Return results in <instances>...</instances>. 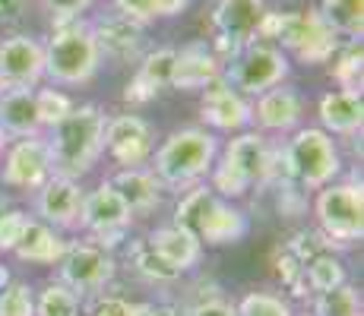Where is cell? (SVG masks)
<instances>
[{"instance_id":"obj_1","label":"cell","mask_w":364,"mask_h":316,"mask_svg":"<svg viewBox=\"0 0 364 316\" xmlns=\"http://www.w3.org/2000/svg\"><path fill=\"white\" fill-rule=\"evenodd\" d=\"M105 124H108V114L99 104H80L60 124H54L45 136L54 174L73 180L86 178L105 156Z\"/></svg>"},{"instance_id":"obj_2","label":"cell","mask_w":364,"mask_h":316,"mask_svg":"<svg viewBox=\"0 0 364 316\" xmlns=\"http://www.w3.org/2000/svg\"><path fill=\"white\" fill-rule=\"evenodd\" d=\"M219 158V136L206 126H184L152 152L149 171L162 190H191L203 184Z\"/></svg>"},{"instance_id":"obj_3","label":"cell","mask_w":364,"mask_h":316,"mask_svg":"<svg viewBox=\"0 0 364 316\" xmlns=\"http://www.w3.org/2000/svg\"><path fill=\"white\" fill-rule=\"evenodd\" d=\"M174 222L191 228L203 247H232V244H241L250 231L247 212L215 196L209 184L184 190L174 209Z\"/></svg>"},{"instance_id":"obj_4","label":"cell","mask_w":364,"mask_h":316,"mask_svg":"<svg viewBox=\"0 0 364 316\" xmlns=\"http://www.w3.org/2000/svg\"><path fill=\"white\" fill-rule=\"evenodd\" d=\"M257 41H269V45L295 54L301 63H326L339 51V38L326 29L317 10H266L260 29H257Z\"/></svg>"},{"instance_id":"obj_5","label":"cell","mask_w":364,"mask_h":316,"mask_svg":"<svg viewBox=\"0 0 364 316\" xmlns=\"http://www.w3.org/2000/svg\"><path fill=\"white\" fill-rule=\"evenodd\" d=\"M41 48H45V80H51L54 86H86L102 67L99 45L89 32V23L82 19L58 23L54 35Z\"/></svg>"},{"instance_id":"obj_6","label":"cell","mask_w":364,"mask_h":316,"mask_svg":"<svg viewBox=\"0 0 364 316\" xmlns=\"http://www.w3.org/2000/svg\"><path fill=\"white\" fill-rule=\"evenodd\" d=\"M314 215L330 247H352L364 237V190L358 178L333 180L317 190Z\"/></svg>"},{"instance_id":"obj_7","label":"cell","mask_w":364,"mask_h":316,"mask_svg":"<svg viewBox=\"0 0 364 316\" xmlns=\"http://www.w3.org/2000/svg\"><path fill=\"white\" fill-rule=\"evenodd\" d=\"M282 149L291 168V180L301 190H320L333 184L342 171L339 146L320 126H298Z\"/></svg>"},{"instance_id":"obj_8","label":"cell","mask_w":364,"mask_h":316,"mask_svg":"<svg viewBox=\"0 0 364 316\" xmlns=\"http://www.w3.org/2000/svg\"><path fill=\"white\" fill-rule=\"evenodd\" d=\"M289 73H291L289 54H285L282 48L269 45V41H250L232 60L222 63V80H225L235 92H241L244 98L263 95L266 89L289 80Z\"/></svg>"},{"instance_id":"obj_9","label":"cell","mask_w":364,"mask_h":316,"mask_svg":"<svg viewBox=\"0 0 364 316\" xmlns=\"http://www.w3.org/2000/svg\"><path fill=\"white\" fill-rule=\"evenodd\" d=\"M130 222H133L130 209L124 206L117 190L105 180V184H99L82 196V209H80V219H76V228L86 231V241H92L95 247L114 250L117 244L127 241Z\"/></svg>"},{"instance_id":"obj_10","label":"cell","mask_w":364,"mask_h":316,"mask_svg":"<svg viewBox=\"0 0 364 316\" xmlns=\"http://www.w3.org/2000/svg\"><path fill=\"white\" fill-rule=\"evenodd\" d=\"M114 272L117 263L111 250L95 247L92 241H73L67 244L64 256L58 263V282L67 285L76 298H86V294H102V288L111 285Z\"/></svg>"},{"instance_id":"obj_11","label":"cell","mask_w":364,"mask_h":316,"mask_svg":"<svg viewBox=\"0 0 364 316\" xmlns=\"http://www.w3.org/2000/svg\"><path fill=\"white\" fill-rule=\"evenodd\" d=\"M266 4L263 0H219L213 10V54L219 58V63L232 60L244 45L257 41V29L263 23Z\"/></svg>"},{"instance_id":"obj_12","label":"cell","mask_w":364,"mask_h":316,"mask_svg":"<svg viewBox=\"0 0 364 316\" xmlns=\"http://www.w3.org/2000/svg\"><path fill=\"white\" fill-rule=\"evenodd\" d=\"M54 174L51 149H48L45 136H26L16 139L13 146L4 149V168H0V180L13 190L35 193L48 178Z\"/></svg>"},{"instance_id":"obj_13","label":"cell","mask_w":364,"mask_h":316,"mask_svg":"<svg viewBox=\"0 0 364 316\" xmlns=\"http://www.w3.org/2000/svg\"><path fill=\"white\" fill-rule=\"evenodd\" d=\"M105 152L121 168H146L156 152V130L139 114H117L105 124Z\"/></svg>"},{"instance_id":"obj_14","label":"cell","mask_w":364,"mask_h":316,"mask_svg":"<svg viewBox=\"0 0 364 316\" xmlns=\"http://www.w3.org/2000/svg\"><path fill=\"white\" fill-rule=\"evenodd\" d=\"M89 32H92L95 45H99L102 60L108 58L114 63H139V58L146 54V26L117 10L92 19Z\"/></svg>"},{"instance_id":"obj_15","label":"cell","mask_w":364,"mask_h":316,"mask_svg":"<svg viewBox=\"0 0 364 316\" xmlns=\"http://www.w3.org/2000/svg\"><path fill=\"white\" fill-rule=\"evenodd\" d=\"M45 80V48L26 32L0 38V86L35 89Z\"/></svg>"},{"instance_id":"obj_16","label":"cell","mask_w":364,"mask_h":316,"mask_svg":"<svg viewBox=\"0 0 364 316\" xmlns=\"http://www.w3.org/2000/svg\"><path fill=\"white\" fill-rule=\"evenodd\" d=\"M301 117H304V98L291 82H279V86L266 89L250 104V124H257L263 133H279V136L295 133L301 126Z\"/></svg>"},{"instance_id":"obj_17","label":"cell","mask_w":364,"mask_h":316,"mask_svg":"<svg viewBox=\"0 0 364 316\" xmlns=\"http://www.w3.org/2000/svg\"><path fill=\"white\" fill-rule=\"evenodd\" d=\"M272 152L276 146L266 139V133L260 130H241L235 139H228L225 149H219V161L228 165L232 171H237L250 187H266L269 180V168H272Z\"/></svg>"},{"instance_id":"obj_18","label":"cell","mask_w":364,"mask_h":316,"mask_svg":"<svg viewBox=\"0 0 364 316\" xmlns=\"http://www.w3.org/2000/svg\"><path fill=\"white\" fill-rule=\"evenodd\" d=\"M82 196H86V190L80 187V180L51 174L45 184L35 190V215H38V222L51 224V228H58V231L76 228V219H80V209H82Z\"/></svg>"},{"instance_id":"obj_19","label":"cell","mask_w":364,"mask_h":316,"mask_svg":"<svg viewBox=\"0 0 364 316\" xmlns=\"http://www.w3.org/2000/svg\"><path fill=\"white\" fill-rule=\"evenodd\" d=\"M200 117L206 126L222 133H241L250 126V102L241 92H235L225 80H215L203 89Z\"/></svg>"},{"instance_id":"obj_20","label":"cell","mask_w":364,"mask_h":316,"mask_svg":"<svg viewBox=\"0 0 364 316\" xmlns=\"http://www.w3.org/2000/svg\"><path fill=\"white\" fill-rule=\"evenodd\" d=\"M222 76V63L213 54V48L206 41L197 45H187L178 51L174 58V70H171V86L178 92H203L209 82H215Z\"/></svg>"},{"instance_id":"obj_21","label":"cell","mask_w":364,"mask_h":316,"mask_svg":"<svg viewBox=\"0 0 364 316\" xmlns=\"http://www.w3.org/2000/svg\"><path fill=\"white\" fill-rule=\"evenodd\" d=\"M174 58L178 51L174 48H156V51H146L136 63V76L127 82V98L130 104H146L152 102L162 89L171 86V70H174Z\"/></svg>"},{"instance_id":"obj_22","label":"cell","mask_w":364,"mask_h":316,"mask_svg":"<svg viewBox=\"0 0 364 316\" xmlns=\"http://www.w3.org/2000/svg\"><path fill=\"white\" fill-rule=\"evenodd\" d=\"M149 247L159 253V256L165 259L168 266H171L178 276H184V272H191L193 266H200L203 259V244L200 237L193 234L191 228H184V224L171 222V224H162V228H156L149 237Z\"/></svg>"},{"instance_id":"obj_23","label":"cell","mask_w":364,"mask_h":316,"mask_svg":"<svg viewBox=\"0 0 364 316\" xmlns=\"http://www.w3.org/2000/svg\"><path fill=\"white\" fill-rule=\"evenodd\" d=\"M317 117H320V130L330 136H358L361 124H364V102L361 92H326L317 102Z\"/></svg>"},{"instance_id":"obj_24","label":"cell","mask_w":364,"mask_h":316,"mask_svg":"<svg viewBox=\"0 0 364 316\" xmlns=\"http://www.w3.org/2000/svg\"><path fill=\"white\" fill-rule=\"evenodd\" d=\"M0 130L10 139L41 136L38 111H35V89H23V86L0 89Z\"/></svg>"},{"instance_id":"obj_25","label":"cell","mask_w":364,"mask_h":316,"mask_svg":"<svg viewBox=\"0 0 364 316\" xmlns=\"http://www.w3.org/2000/svg\"><path fill=\"white\" fill-rule=\"evenodd\" d=\"M108 184L117 190V196L130 209L133 219L156 212L159 202H162V184L156 180V174L149 168H121Z\"/></svg>"},{"instance_id":"obj_26","label":"cell","mask_w":364,"mask_h":316,"mask_svg":"<svg viewBox=\"0 0 364 316\" xmlns=\"http://www.w3.org/2000/svg\"><path fill=\"white\" fill-rule=\"evenodd\" d=\"M67 237L60 234L58 228H51V224L38 222V219H29L23 228V234H19L16 247V259H23V263H35V266H58L60 256H64L67 250Z\"/></svg>"},{"instance_id":"obj_27","label":"cell","mask_w":364,"mask_h":316,"mask_svg":"<svg viewBox=\"0 0 364 316\" xmlns=\"http://www.w3.org/2000/svg\"><path fill=\"white\" fill-rule=\"evenodd\" d=\"M317 16L326 23L336 38L361 41L364 35V0H323L317 6Z\"/></svg>"},{"instance_id":"obj_28","label":"cell","mask_w":364,"mask_h":316,"mask_svg":"<svg viewBox=\"0 0 364 316\" xmlns=\"http://www.w3.org/2000/svg\"><path fill=\"white\" fill-rule=\"evenodd\" d=\"M348 282V272H346V263L336 256L333 250H323L317 253L314 259L304 263V285L311 288L307 294H320V291H333V288L346 285Z\"/></svg>"},{"instance_id":"obj_29","label":"cell","mask_w":364,"mask_h":316,"mask_svg":"<svg viewBox=\"0 0 364 316\" xmlns=\"http://www.w3.org/2000/svg\"><path fill=\"white\" fill-rule=\"evenodd\" d=\"M127 259H130L133 272H136L139 278H146V282H152V285H168V282H178V278H181L178 272H174L171 266H168L165 259L149 247V241H146V237H139V241H130Z\"/></svg>"},{"instance_id":"obj_30","label":"cell","mask_w":364,"mask_h":316,"mask_svg":"<svg viewBox=\"0 0 364 316\" xmlns=\"http://www.w3.org/2000/svg\"><path fill=\"white\" fill-rule=\"evenodd\" d=\"M314 316H361V294L355 285H339L333 291L314 294Z\"/></svg>"},{"instance_id":"obj_31","label":"cell","mask_w":364,"mask_h":316,"mask_svg":"<svg viewBox=\"0 0 364 316\" xmlns=\"http://www.w3.org/2000/svg\"><path fill=\"white\" fill-rule=\"evenodd\" d=\"M82 304L67 285L48 282L35 298V316H80Z\"/></svg>"},{"instance_id":"obj_32","label":"cell","mask_w":364,"mask_h":316,"mask_svg":"<svg viewBox=\"0 0 364 316\" xmlns=\"http://www.w3.org/2000/svg\"><path fill=\"white\" fill-rule=\"evenodd\" d=\"M361 70H364V54L361 41H348L346 48L336 51L333 63V80L342 92H361Z\"/></svg>"},{"instance_id":"obj_33","label":"cell","mask_w":364,"mask_h":316,"mask_svg":"<svg viewBox=\"0 0 364 316\" xmlns=\"http://www.w3.org/2000/svg\"><path fill=\"white\" fill-rule=\"evenodd\" d=\"M73 108L76 104L70 102V95L60 92V89H35V111H38L41 130H51V126L64 121Z\"/></svg>"},{"instance_id":"obj_34","label":"cell","mask_w":364,"mask_h":316,"mask_svg":"<svg viewBox=\"0 0 364 316\" xmlns=\"http://www.w3.org/2000/svg\"><path fill=\"white\" fill-rule=\"evenodd\" d=\"M237 316H295L291 304L279 294L269 291H250L241 298V304H235Z\"/></svg>"},{"instance_id":"obj_35","label":"cell","mask_w":364,"mask_h":316,"mask_svg":"<svg viewBox=\"0 0 364 316\" xmlns=\"http://www.w3.org/2000/svg\"><path fill=\"white\" fill-rule=\"evenodd\" d=\"M0 316H35V294L26 282H10L0 291Z\"/></svg>"},{"instance_id":"obj_36","label":"cell","mask_w":364,"mask_h":316,"mask_svg":"<svg viewBox=\"0 0 364 316\" xmlns=\"http://www.w3.org/2000/svg\"><path fill=\"white\" fill-rule=\"evenodd\" d=\"M139 304L117 298V294H95L92 304L86 307V316H136Z\"/></svg>"},{"instance_id":"obj_37","label":"cell","mask_w":364,"mask_h":316,"mask_svg":"<svg viewBox=\"0 0 364 316\" xmlns=\"http://www.w3.org/2000/svg\"><path fill=\"white\" fill-rule=\"evenodd\" d=\"M26 222H29V215L19 212V209H6V212L0 215V253H13Z\"/></svg>"},{"instance_id":"obj_38","label":"cell","mask_w":364,"mask_h":316,"mask_svg":"<svg viewBox=\"0 0 364 316\" xmlns=\"http://www.w3.org/2000/svg\"><path fill=\"white\" fill-rule=\"evenodd\" d=\"M92 4H95V0H41V6L51 13L54 26H58V23H70V19H80Z\"/></svg>"},{"instance_id":"obj_39","label":"cell","mask_w":364,"mask_h":316,"mask_svg":"<svg viewBox=\"0 0 364 316\" xmlns=\"http://www.w3.org/2000/svg\"><path fill=\"white\" fill-rule=\"evenodd\" d=\"M181 316H237V310L232 300H225L219 294V298H206V300H197V304L184 307Z\"/></svg>"},{"instance_id":"obj_40","label":"cell","mask_w":364,"mask_h":316,"mask_svg":"<svg viewBox=\"0 0 364 316\" xmlns=\"http://www.w3.org/2000/svg\"><path fill=\"white\" fill-rule=\"evenodd\" d=\"M114 4L117 13H124V16L136 19V23H152L156 19V13H152V0H111Z\"/></svg>"},{"instance_id":"obj_41","label":"cell","mask_w":364,"mask_h":316,"mask_svg":"<svg viewBox=\"0 0 364 316\" xmlns=\"http://www.w3.org/2000/svg\"><path fill=\"white\" fill-rule=\"evenodd\" d=\"M26 4H29V0H0V26H4V29H10V26L23 23Z\"/></svg>"},{"instance_id":"obj_42","label":"cell","mask_w":364,"mask_h":316,"mask_svg":"<svg viewBox=\"0 0 364 316\" xmlns=\"http://www.w3.org/2000/svg\"><path fill=\"white\" fill-rule=\"evenodd\" d=\"M187 6H191V0H152V13H156V19L181 16Z\"/></svg>"},{"instance_id":"obj_43","label":"cell","mask_w":364,"mask_h":316,"mask_svg":"<svg viewBox=\"0 0 364 316\" xmlns=\"http://www.w3.org/2000/svg\"><path fill=\"white\" fill-rule=\"evenodd\" d=\"M143 316H181V310L174 304H146Z\"/></svg>"},{"instance_id":"obj_44","label":"cell","mask_w":364,"mask_h":316,"mask_svg":"<svg viewBox=\"0 0 364 316\" xmlns=\"http://www.w3.org/2000/svg\"><path fill=\"white\" fill-rule=\"evenodd\" d=\"M6 285H10V272H6V266L0 263V291H4Z\"/></svg>"},{"instance_id":"obj_45","label":"cell","mask_w":364,"mask_h":316,"mask_svg":"<svg viewBox=\"0 0 364 316\" xmlns=\"http://www.w3.org/2000/svg\"><path fill=\"white\" fill-rule=\"evenodd\" d=\"M6 146H10V136H6V133L0 130V156H4V149H6Z\"/></svg>"},{"instance_id":"obj_46","label":"cell","mask_w":364,"mask_h":316,"mask_svg":"<svg viewBox=\"0 0 364 316\" xmlns=\"http://www.w3.org/2000/svg\"><path fill=\"white\" fill-rule=\"evenodd\" d=\"M6 209H10V206H6V200H4V196H0V215H4Z\"/></svg>"},{"instance_id":"obj_47","label":"cell","mask_w":364,"mask_h":316,"mask_svg":"<svg viewBox=\"0 0 364 316\" xmlns=\"http://www.w3.org/2000/svg\"><path fill=\"white\" fill-rule=\"evenodd\" d=\"M0 89H4V86H0Z\"/></svg>"}]
</instances>
